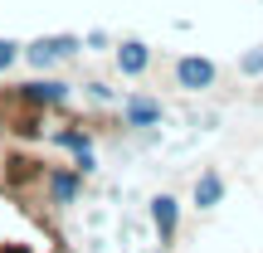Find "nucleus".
Wrapping results in <instances>:
<instances>
[{"label": "nucleus", "mask_w": 263, "mask_h": 253, "mask_svg": "<svg viewBox=\"0 0 263 253\" xmlns=\"http://www.w3.org/2000/svg\"><path fill=\"white\" fill-rule=\"evenodd\" d=\"M78 49V39L73 34H64V39H39V44H29V64H39V68H49V64H59L64 54H73Z\"/></svg>", "instance_id": "nucleus-1"}, {"label": "nucleus", "mask_w": 263, "mask_h": 253, "mask_svg": "<svg viewBox=\"0 0 263 253\" xmlns=\"http://www.w3.org/2000/svg\"><path fill=\"white\" fill-rule=\"evenodd\" d=\"M15 54H20V49H15V44H10V39H0V73H5V68H10V64H15Z\"/></svg>", "instance_id": "nucleus-7"}, {"label": "nucleus", "mask_w": 263, "mask_h": 253, "mask_svg": "<svg viewBox=\"0 0 263 253\" xmlns=\"http://www.w3.org/2000/svg\"><path fill=\"white\" fill-rule=\"evenodd\" d=\"M146 64H151V54L141 44H122V49H117V68H122V73H141Z\"/></svg>", "instance_id": "nucleus-5"}, {"label": "nucleus", "mask_w": 263, "mask_h": 253, "mask_svg": "<svg viewBox=\"0 0 263 253\" xmlns=\"http://www.w3.org/2000/svg\"><path fill=\"white\" fill-rule=\"evenodd\" d=\"M127 117H132V122H156V117H161V107H156V103H141V98H137V103L127 107Z\"/></svg>", "instance_id": "nucleus-6"}, {"label": "nucleus", "mask_w": 263, "mask_h": 253, "mask_svg": "<svg viewBox=\"0 0 263 253\" xmlns=\"http://www.w3.org/2000/svg\"><path fill=\"white\" fill-rule=\"evenodd\" d=\"M176 78H180V88H210L215 83V64H210V59H180L176 64Z\"/></svg>", "instance_id": "nucleus-2"}, {"label": "nucleus", "mask_w": 263, "mask_h": 253, "mask_svg": "<svg viewBox=\"0 0 263 253\" xmlns=\"http://www.w3.org/2000/svg\"><path fill=\"white\" fill-rule=\"evenodd\" d=\"M244 68H249V73H254V68H263V54H249V59H244Z\"/></svg>", "instance_id": "nucleus-8"}, {"label": "nucleus", "mask_w": 263, "mask_h": 253, "mask_svg": "<svg viewBox=\"0 0 263 253\" xmlns=\"http://www.w3.org/2000/svg\"><path fill=\"white\" fill-rule=\"evenodd\" d=\"M151 219H156V234L161 239H176V200H171V195L151 200Z\"/></svg>", "instance_id": "nucleus-3"}, {"label": "nucleus", "mask_w": 263, "mask_h": 253, "mask_svg": "<svg viewBox=\"0 0 263 253\" xmlns=\"http://www.w3.org/2000/svg\"><path fill=\"white\" fill-rule=\"evenodd\" d=\"M219 195H224V180H219L215 170H205V176H200V185H195V205L210 209V205H219Z\"/></svg>", "instance_id": "nucleus-4"}]
</instances>
